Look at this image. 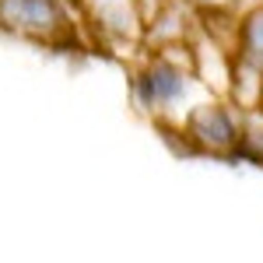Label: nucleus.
<instances>
[{"label": "nucleus", "instance_id": "2", "mask_svg": "<svg viewBox=\"0 0 263 263\" xmlns=\"http://www.w3.org/2000/svg\"><path fill=\"white\" fill-rule=\"evenodd\" d=\"M141 95L144 102L151 105V109H168L172 102L179 99L182 91H186V74H182L179 67H172V63H155L147 74H141Z\"/></svg>", "mask_w": 263, "mask_h": 263}, {"label": "nucleus", "instance_id": "5", "mask_svg": "<svg viewBox=\"0 0 263 263\" xmlns=\"http://www.w3.org/2000/svg\"><path fill=\"white\" fill-rule=\"evenodd\" d=\"M207 4H228V0H207Z\"/></svg>", "mask_w": 263, "mask_h": 263}, {"label": "nucleus", "instance_id": "4", "mask_svg": "<svg viewBox=\"0 0 263 263\" xmlns=\"http://www.w3.org/2000/svg\"><path fill=\"white\" fill-rule=\"evenodd\" d=\"M242 57H246V63L263 70V7L253 11L242 25Z\"/></svg>", "mask_w": 263, "mask_h": 263}, {"label": "nucleus", "instance_id": "1", "mask_svg": "<svg viewBox=\"0 0 263 263\" xmlns=\"http://www.w3.org/2000/svg\"><path fill=\"white\" fill-rule=\"evenodd\" d=\"M0 25L14 35L57 42L67 32L60 0H0Z\"/></svg>", "mask_w": 263, "mask_h": 263}, {"label": "nucleus", "instance_id": "3", "mask_svg": "<svg viewBox=\"0 0 263 263\" xmlns=\"http://www.w3.org/2000/svg\"><path fill=\"white\" fill-rule=\"evenodd\" d=\"M190 134H193L207 151H224V147H232V144L239 141V134H235L232 120H228V112L218 109V105H203L200 112H193V116H190Z\"/></svg>", "mask_w": 263, "mask_h": 263}]
</instances>
